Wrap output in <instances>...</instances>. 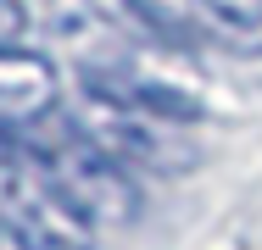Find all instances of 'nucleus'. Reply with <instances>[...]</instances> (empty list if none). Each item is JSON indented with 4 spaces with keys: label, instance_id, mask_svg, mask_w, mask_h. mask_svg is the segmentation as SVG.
Listing matches in <instances>:
<instances>
[{
    "label": "nucleus",
    "instance_id": "f257e3e1",
    "mask_svg": "<svg viewBox=\"0 0 262 250\" xmlns=\"http://www.w3.org/2000/svg\"><path fill=\"white\" fill-rule=\"evenodd\" d=\"M34 128H39V134L23 139L28 156L45 167V178H51L95 228H123V222L140 217L134 172H128L123 161H112L73 117H56V111H51V117H39Z\"/></svg>",
    "mask_w": 262,
    "mask_h": 250
},
{
    "label": "nucleus",
    "instance_id": "f03ea898",
    "mask_svg": "<svg viewBox=\"0 0 262 250\" xmlns=\"http://www.w3.org/2000/svg\"><path fill=\"white\" fill-rule=\"evenodd\" d=\"M78 78L95 106L128 111V117H151V122H173V128L201 117V89L162 72L145 56H95V61H84Z\"/></svg>",
    "mask_w": 262,
    "mask_h": 250
},
{
    "label": "nucleus",
    "instance_id": "7ed1b4c3",
    "mask_svg": "<svg viewBox=\"0 0 262 250\" xmlns=\"http://www.w3.org/2000/svg\"><path fill=\"white\" fill-rule=\"evenodd\" d=\"M0 228L6 239H17V250H95V222L45 178L34 156L0 200Z\"/></svg>",
    "mask_w": 262,
    "mask_h": 250
},
{
    "label": "nucleus",
    "instance_id": "20e7f679",
    "mask_svg": "<svg viewBox=\"0 0 262 250\" xmlns=\"http://www.w3.org/2000/svg\"><path fill=\"white\" fill-rule=\"evenodd\" d=\"M73 122H78L112 161H123L128 172H134V167H151V172H184V167H195V150L173 139V122L128 117V111H112V106H95V100H90Z\"/></svg>",
    "mask_w": 262,
    "mask_h": 250
},
{
    "label": "nucleus",
    "instance_id": "39448f33",
    "mask_svg": "<svg viewBox=\"0 0 262 250\" xmlns=\"http://www.w3.org/2000/svg\"><path fill=\"white\" fill-rule=\"evenodd\" d=\"M56 111V67L39 50L0 45V128L39 122Z\"/></svg>",
    "mask_w": 262,
    "mask_h": 250
},
{
    "label": "nucleus",
    "instance_id": "423d86ee",
    "mask_svg": "<svg viewBox=\"0 0 262 250\" xmlns=\"http://www.w3.org/2000/svg\"><path fill=\"white\" fill-rule=\"evenodd\" d=\"M195 17L234 56H262V0H195Z\"/></svg>",
    "mask_w": 262,
    "mask_h": 250
},
{
    "label": "nucleus",
    "instance_id": "0eeeda50",
    "mask_svg": "<svg viewBox=\"0 0 262 250\" xmlns=\"http://www.w3.org/2000/svg\"><path fill=\"white\" fill-rule=\"evenodd\" d=\"M145 34H157V39H184L201 17H195V0H117Z\"/></svg>",
    "mask_w": 262,
    "mask_h": 250
},
{
    "label": "nucleus",
    "instance_id": "6e6552de",
    "mask_svg": "<svg viewBox=\"0 0 262 250\" xmlns=\"http://www.w3.org/2000/svg\"><path fill=\"white\" fill-rule=\"evenodd\" d=\"M23 161H28V145H23V139H17L11 128H0V200H6V189L17 184Z\"/></svg>",
    "mask_w": 262,
    "mask_h": 250
},
{
    "label": "nucleus",
    "instance_id": "1a4fd4ad",
    "mask_svg": "<svg viewBox=\"0 0 262 250\" xmlns=\"http://www.w3.org/2000/svg\"><path fill=\"white\" fill-rule=\"evenodd\" d=\"M23 28H28L23 0H0V45H17V39H23Z\"/></svg>",
    "mask_w": 262,
    "mask_h": 250
},
{
    "label": "nucleus",
    "instance_id": "9d476101",
    "mask_svg": "<svg viewBox=\"0 0 262 250\" xmlns=\"http://www.w3.org/2000/svg\"><path fill=\"white\" fill-rule=\"evenodd\" d=\"M0 234H6V228H0Z\"/></svg>",
    "mask_w": 262,
    "mask_h": 250
}]
</instances>
